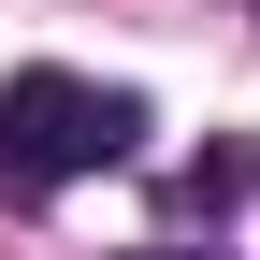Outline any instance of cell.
<instances>
[{"label":"cell","mask_w":260,"mask_h":260,"mask_svg":"<svg viewBox=\"0 0 260 260\" xmlns=\"http://www.w3.org/2000/svg\"><path fill=\"white\" fill-rule=\"evenodd\" d=\"M130 145H145V102H130V87H87V73H15L0 87V174L15 188L116 174Z\"/></svg>","instance_id":"obj_1"},{"label":"cell","mask_w":260,"mask_h":260,"mask_svg":"<svg viewBox=\"0 0 260 260\" xmlns=\"http://www.w3.org/2000/svg\"><path fill=\"white\" fill-rule=\"evenodd\" d=\"M246 188H260V159H246V145H217V159H188V203H203V217H232Z\"/></svg>","instance_id":"obj_2"},{"label":"cell","mask_w":260,"mask_h":260,"mask_svg":"<svg viewBox=\"0 0 260 260\" xmlns=\"http://www.w3.org/2000/svg\"><path fill=\"white\" fill-rule=\"evenodd\" d=\"M145 260H188V246H145Z\"/></svg>","instance_id":"obj_3"}]
</instances>
